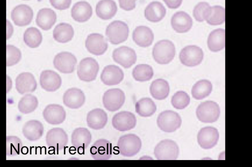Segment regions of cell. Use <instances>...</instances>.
<instances>
[{"label": "cell", "instance_id": "6da1fadb", "mask_svg": "<svg viewBox=\"0 0 252 167\" xmlns=\"http://www.w3.org/2000/svg\"><path fill=\"white\" fill-rule=\"evenodd\" d=\"M175 52V47L172 42L168 40H161L154 45L152 54L157 63L167 64L174 59Z\"/></svg>", "mask_w": 252, "mask_h": 167}, {"label": "cell", "instance_id": "7a4b0ae2", "mask_svg": "<svg viewBox=\"0 0 252 167\" xmlns=\"http://www.w3.org/2000/svg\"><path fill=\"white\" fill-rule=\"evenodd\" d=\"M141 145L139 137L133 134L121 136L117 143L120 153L125 157H131L136 155L140 151Z\"/></svg>", "mask_w": 252, "mask_h": 167}, {"label": "cell", "instance_id": "3957f363", "mask_svg": "<svg viewBox=\"0 0 252 167\" xmlns=\"http://www.w3.org/2000/svg\"><path fill=\"white\" fill-rule=\"evenodd\" d=\"M105 34L111 44L118 45L127 40L129 34L128 26L123 21H114L107 26Z\"/></svg>", "mask_w": 252, "mask_h": 167}, {"label": "cell", "instance_id": "277c9868", "mask_svg": "<svg viewBox=\"0 0 252 167\" xmlns=\"http://www.w3.org/2000/svg\"><path fill=\"white\" fill-rule=\"evenodd\" d=\"M198 119L204 123L216 121L220 115L219 105L215 102L208 100L201 103L196 110Z\"/></svg>", "mask_w": 252, "mask_h": 167}, {"label": "cell", "instance_id": "5b68a950", "mask_svg": "<svg viewBox=\"0 0 252 167\" xmlns=\"http://www.w3.org/2000/svg\"><path fill=\"white\" fill-rule=\"evenodd\" d=\"M157 121L160 129L165 132L171 133L180 128L182 119L177 112L165 110L159 114Z\"/></svg>", "mask_w": 252, "mask_h": 167}, {"label": "cell", "instance_id": "8992f818", "mask_svg": "<svg viewBox=\"0 0 252 167\" xmlns=\"http://www.w3.org/2000/svg\"><path fill=\"white\" fill-rule=\"evenodd\" d=\"M179 154L178 145L174 141L169 139L160 141L154 149V155L158 160H176Z\"/></svg>", "mask_w": 252, "mask_h": 167}, {"label": "cell", "instance_id": "52a82bcc", "mask_svg": "<svg viewBox=\"0 0 252 167\" xmlns=\"http://www.w3.org/2000/svg\"><path fill=\"white\" fill-rule=\"evenodd\" d=\"M99 71V65L92 57H86L81 60L77 68L79 78L84 81L90 82L95 79Z\"/></svg>", "mask_w": 252, "mask_h": 167}, {"label": "cell", "instance_id": "ba28073f", "mask_svg": "<svg viewBox=\"0 0 252 167\" xmlns=\"http://www.w3.org/2000/svg\"><path fill=\"white\" fill-rule=\"evenodd\" d=\"M203 57L202 49L195 45H189L184 47L181 49L179 54L181 63L187 67L198 65L203 60Z\"/></svg>", "mask_w": 252, "mask_h": 167}, {"label": "cell", "instance_id": "9c48e42d", "mask_svg": "<svg viewBox=\"0 0 252 167\" xmlns=\"http://www.w3.org/2000/svg\"><path fill=\"white\" fill-rule=\"evenodd\" d=\"M125 101V93L122 90L118 88L107 90L102 97L104 107L111 112H114L120 109Z\"/></svg>", "mask_w": 252, "mask_h": 167}, {"label": "cell", "instance_id": "30bf717a", "mask_svg": "<svg viewBox=\"0 0 252 167\" xmlns=\"http://www.w3.org/2000/svg\"><path fill=\"white\" fill-rule=\"evenodd\" d=\"M68 143V136L61 128H53L46 135V143L49 148L60 150L65 147Z\"/></svg>", "mask_w": 252, "mask_h": 167}, {"label": "cell", "instance_id": "8fae6325", "mask_svg": "<svg viewBox=\"0 0 252 167\" xmlns=\"http://www.w3.org/2000/svg\"><path fill=\"white\" fill-rule=\"evenodd\" d=\"M112 57L115 62L125 68L131 67L137 59L135 50L127 46H121L114 49Z\"/></svg>", "mask_w": 252, "mask_h": 167}, {"label": "cell", "instance_id": "7c38bea8", "mask_svg": "<svg viewBox=\"0 0 252 167\" xmlns=\"http://www.w3.org/2000/svg\"><path fill=\"white\" fill-rule=\"evenodd\" d=\"M77 63L75 56L70 52H61L54 57V67L63 73H70L74 72Z\"/></svg>", "mask_w": 252, "mask_h": 167}, {"label": "cell", "instance_id": "4fadbf2b", "mask_svg": "<svg viewBox=\"0 0 252 167\" xmlns=\"http://www.w3.org/2000/svg\"><path fill=\"white\" fill-rule=\"evenodd\" d=\"M197 138L201 147L208 149L217 144L219 139V133L216 128L207 126L199 130Z\"/></svg>", "mask_w": 252, "mask_h": 167}, {"label": "cell", "instance_id": "5bb4252c", "mask_svg": "<svg viewBox=\"0 0 252 167\" xmlns=\"http://www.w3.org/2000/svg\"><path fill=\"white\" fill-rule=\"evenodd\" d=\"M112 124L116 130L126 131L135 127L136 119L133 113L128 111H122L113 116Z\"/></svg>", "mask_w": 252, "mask_h": 167}, {"label": "cell", "instance_id": "9a60e30c", "mask_svg": "<svg viewBox=\"0 0 252 167\" xmlns=\"http://www.w3.org/2000/svg\"><path fill=\"white\" fill-rule=\"evenodd\" d=\"M85 45L88 51L95 55H102L108 48V44L104 37L97 33L88 36Z\"/></svg>", "mask_w": 252, "mask_h": 167}, {"label": "cell", "instance_id": "2e32d148", "mask_svg": "<svg viewBox=\"0 0 252 167\" xmlns=\"http://www.w3.org/2000/svg\"><path fill=\"white\" fill-rule=\"evenodd\" d=\"M43 116L48 123L53 125L59 124L65 120L66 113L61 105L52 104L48 105L44 108Z\"/></svg>", "mask_w": 252, "mask_h": 167}, {"label": "cell", "instance_id": "e0dca14e", "mask_svg": "<svg viewBox=\"0 0 252 167\" xmlns=\"http://www.w3.org/2000/svg\"><path fill=\"white\" fill-rule=\"evenodd\" d=\"M112 144L107 140L101 139L94 143L90 149L92 158L96 160H106L112 156Z\"/></svg>", "mask_w": 252, "mask_h": 167}, {"label": "cell", "instance_id": "ac0fdd59", "mask_svg": "<svg viewBox=\"0 0 252 167\" xmlns=\"http://www.w3.org/2000/svg\"><path fill=\"white\" fill-rule=\"evenodd\" d=\"M124 77V74L122 70L114 65L105 67L100 75L101 81L108 86L119 84L123 80Z\"/></svg>", "mask_w": 252, "mask_h": 167}, {"label": "cell", "instance_id": "d6986e66", "mask_svg": "<svg viewBox=\"0 0 252 167\" xmlns=\"http://www.w3.org/2000/svg\"><path fill=\"white\" fill-rule=\"evenodd\" d=\"M40 85L42 89L47 92H54L60 87L62 79L55 72L45 70L41 72L39 78Z\"/></svg>", "mask_w": 252, "mask_h": 167}, {"label": "cell", "instance_id": "ffe728a7", "mask_svg": "<svg viewBox=\"0 0 252 167\" xmlns=\"http://www.w3.org/2000/svg\"><path fill=\"white\" fill-rule=\"evenodd\" d=\"M15 87L21 95L34 92L37 87L36 80L30 72H24L19 74L15 79Z\"/></svg>", "mask_w": 252, "mask_h": 167}, {"label": "cell", "instance_id": "44dd1931", "mask_svg": "<svg viewBox=\"0 0 252 167\" xmlns=\"http://www.w3.org/2000/svg\"><path fill=\"white\" fill-rule=\"evenodd\" d=\"M11 17L15 24L18 26H25L29 24L33 17L32 8L26 4L17 5L12 10Z\"/></svg>", "mask_w": 252, "mask_h": 167}, {"label": "cell", "instance_id": "7402d4cb", "mask_svg": "<svg viewBox=\"0 0 252 167\" xmlns=\"http://www.w3.org/2000/svg\"><path fill=\"white\" fill-rule=\"evenodd\" d=\"M85 102V95L83 91L78 88H70L63 94V104L69 108L78 109L83 106Z\"/></svg>", "mask_w": 252, "mask_h": 167}, {"label": "cell", "instance_id": "603a6c76", "mask_svg": "<svg viewBox=\"0 0 252 167\" xmlns=\"http://www.w3.org/2000/svg\"><path fill=\"white\" fill-rule=\"evenodd\" d=\"M92 135L90 131L84 127H79L74 129L71 134V144L78 152H81L90 144Z\"/></svg>", "mask_w": 252, "mask_h": 167}, {"label": "cell", "instance_id": "cb8c5ba5", "mask_svg": "<svg viewBox=\"0 0 252 167\" xmlns=\"http://www.w3.org/2000/svg\"><path fill=\"white\" fill-rule=\"evenodd\" d=\"M173 29L178 33L189 31L192 26V20L186 12L180 11L174 13L171 19Z\"/></svg>", "mask_w": 252, "mask_h": 167}, {"label": "cell", "instance_id": "d4e9b609", "mask_svg": "<svg viewBox=\"0 0 252 167\" xmlns=\"http://www.w3.org/2000/svg\"><path fill=\"white\" fill-rule=\"evenodd\" d=\"M132 39L138 46L148 47L154 41V34L150 27L143 25L138 26L133 31Z\"/></svg>", "mask_w": 252, "mask_h": 167}, {"label": "cell", "instance_id": "484cf974", "mask_svg": "<svg viewBox=\"0 0 252 167\" xmlns=\"http://www.w3.org/2000/svg\"><path fill=\"white\" fill-rule=\"evenodd\" d=\"M88 126L94 130L102 129L106 124L108 117L106 113L100 108L90 111L87 116Z\"/></svg>", "mask_w": 252, "mask_h": 167}, {"label": "cell", "instance_id": "4316f807", "mask_svg": "<svg viewBox=\"0 0 252 167\" xmlns=\"http://www.w3.org/2000/svg\"><path fill=\"white\" fill-rule=\"evenodd\" d=\"M44 127L38 120L32 119L26 122L22 129L24 137L30 141H35L42 136Z\"/></svg>", "mask_w": 252, "mask_h": 167}, {"label": "cell", "instance_id": "83f0119b", "mask_svg": "<svg viewBox=\"0 0 252 167\" xmlns=\"http://www.w3.org/2000/svg\"><path fill=\"white\" fill-rule=\"evenodd\" d=\"M166 15V9L163 5L158 1L150 2L145 8L144 16L151 22L157 23L162 20Z\"/></svg>", "mask_w": 252, "mask_h": 167}, {"label": "cell", "instance_id": "f1b7e54d", "mask_svg": "<svg viewBox=\"0 0 252 167\" xmlns=\"http://www.w3.org/2000/svg\"><path fill=\"white\" fill-rule=\"evenodd\" d=\"M93 11L91 5L85 1L76 2L73 6L71 14L72 18L78 22L88 21L92 15Z\"/></svg>", "mask_w": 252, "mask_h": 167}, {"label": "cell", "instance_id": "f546056e", "mask_svg": "<svg viewBox=\"0 0 252 167\" xmlns=\"http://www.w3.org/2000/svg\"><path fill=\"white\" fill-rule=\"evenodd\" d=\"M95 11L99 18L104 20L110 19L117 13L116 3L113 0H100L96 5Z\"/></svg>", "mask_w": 252, "mask_h": 167}, {"label": "cell", "instance_id": "4dcf8cb0", "mask_svg": "<svg viewBox=\"0 0 252 167\" xmlns=\"http://www.w3.org/2000/svg\"><path fill=\"white\" fill-rule=\"evenodd\" d=\"M56 21L55 12L50 8H42L37 13L36 23L44 30L50 29Z\"/></svg>", "mask_w": 252, "mask_h": 167}, {"label": "cell", "instance_id": "1f68e13d", "mask_svg": "<svg viewBox=\"0 0 252 167\" xmlns=\"http://www.w3.org/2000/svg\"><path fill=\"white\" fill-rule=\"evenodd\" d=\"M209 49L213 52H218L225 47V30L218 28L213 30L209 35L207 39Z\"/></svg>", "mask_w": 252, "mask_h": 167}, {"label": "cell", "instance_id": "d6a6232c", "mask_svg": "<svg viewBox=\"0 0 252 167\" xmlns=\"http://www.w3.org/2000/svg\"><path fill=\"white\" fill-rule=\"evenodd\" d=\"M170 91L168 82L161 78L154 80L150 87L151 95L156 99L163 100L168 95Z\"/></svg>", "mask_w": 252, "mask_h": 167}, {"label": "cell", "instance_id": "836d02e7", "mask_svg": "<svg viewBox=\"0 0 252 167\" xmlns=\"http://www.w3.org/2000/svg\"><path fill=\"white\" fill-rule=\"evenodd\" d=\"M73 35L74 30L72 26L64 23L58 24L53 31L54 39L56 41L62 43L70 41Z\"/></svg>", "mask_w": 252, "mask_h": 167}, {"label": "cell", "instance_id": "e575fe53", "mask_svg": "<svg viewBox=\"0 0 252 167\" xmlns=\"http://www.w3.org/2000/svg\"><path fill=\"white\" fill-rule=\"evenodd\" d=\"M212 91V84L207 79L198 81L192 86L191 95L197 100L202 99L209 95Z\"/></svg>", "mask_w": 252, "mask_h": 167}, {"label": "cell", "instance_id": "d590c367", "mask_svg": "<svg viewBox=\"0 0 252 167\" xmlns=\"http://www.w3.org/2000/svg\"><path fill=\"white\" fill-rule=\"evenodd\" d=\"M157 106L154 101L148 97L142 98L135 104V111L140 116L148 117L156 111Z\"/></svg>", "mask_w": 252, "mask_h": 167}, {"label": "cell", "instance_id": "8d00e7d4", "mask_svg": "<svg viewBox=\"0 0 252 167\" xmlns=\"http://www.w3.org/2000/svg\"><path fill=\"white\" fill-rule=\"evenodd\" d=\"M38 101L36 96L31 94H26L18 104L19 111L24 114L34 111L37 107Z\"/></svg>", "mask_w": 252, "mask_h": 167}, {"label": "cell", "instance_id": "74e56055", "mask_svg": "<svg viewBox=\"0 0 252 167\" xmlns=\"http://www.w3.org/2000/svg\"><path fill=\"white\" fill-rule=\"evenodd\" d=\"M153 75L154 71L152 67L147 64L137 65L132 71L133 77L137 81H149L152 78Z\"/></svg>", "mask_w": 252, "mask_h": 167}, {"label": "cell", "instance_id": "f35d334b", "mask_svg": "<svg viewBox=\"0 0 252 167\" xmlns=\"http://www.w3.org/2000/svg\"><path fill=\"white\" fill-rule=\"evenodd\" d=\"M23 38L25 44L31 48L38 47L42 40L41 33L37 28L34 27H31L26 29Z\"/></svg>", "mask_w": 252, "mask_h": 167}, {"label": "cell", "instance_id": "ab89813d", "mask_svg": "<svg viewBox=\"0 0 252 167\" xmlns=\"http://www.w3.org/2000/svg\"><path fill=\"white\" fill-rule=\"evenodd\" d=\"M207 23L212 25H220L225 21V9L220 5L211 7L206 19Z\"/></svg>", "mask_w": 252, "mask_h": 167}, {"label": "cell", "instance_id": "60d3db41", "mask_svg": "<svg viewBox=\"0 0 252 167\" xmlns=\"http://www.w3.org/2000/svg\"><path fill=\"white\" fill-rule=\"evenodd\" d=\"M23 143L21 140L15 136H7L6 140V153L8 156H13L20 154Z\"/></svg>", "mask_w": 252, "mask_h": 167}, {"label": "cell", "instance_id": "b9f144b4", "mask_svg": "<svg viewBox=\"0 0 252 167\" xmlns=\"http://www.w3.org/2000/svg\"><path fill=\"white\" fill-rule=\"evenodd\" d=\"M190 102V97L184 91L175 93L171 98V104L174 108L179 110L185 108Z\"/></svg>", "mask_w": 252, "mask_h": 167}, {"label": "cell", "instance_id": "7bdbcfd3", "mask_svg": "<svg viewBox=\"0 0 252 167\" xmlns=\"http://www.w3.org/2000/svg\"><path fill=\"white\" fill-rule=\"evenodd\" d=\"M211 6L210 4L205 1L197 3L193 10V16L194 19L199 22H202L206 20Z\"/></svg>", "mask_w": 252, "mask_h": 167}, {"label": "cell", "instance_id": "ee69618b", "mask_svg": "<svg viewBox=\"0 0 252 167\" xmlns=\"http://www.w3.org/2000/svg\"><path fill=\"white\" fill-rule=\"evenodd\" d=\"M21 58L20 50L12 45L6 46V66L9 67L18 63Z\"/></svg>", "mask_w": 252, "mask_h": 167}, {"label": "cell", "instance_id": "f6af8a7d", "mask_svg": "<svg viewBox=\"0 0 252 167\" xmlns=\"http://www.w3.org/2000/svg\"><path fill=\"white\" fill-rule=\"evenodd\" d=\"M51 5L56 9L64 10L70 5L71 0H49Z\"/></svg>", "mask_w": 252, "mask_h": 167}, {"label": "cell", "instance_id": "bcb514c9", "mask_svg": "<svg viewBox=\"0 0 252 167\" xmlns=\"http://www.w3.org/2000/svg\"><path fill=\"white\" fill-rule=\"evenodd\" d=\"M137 0H119L120 7L126 10L130 11L134 9L136 6Z\"/></svg>", "mask_w": 252, "mask_h": 167}, {"label": "cell", "instance_id": "7dc6e473", "mask_svg": "<svg viewBox=\"0 0 252 167\" xmlns=\"http://www.w3.org/2000/svg\"><path fill=\"white\" fill-rule=\"evenodd\" d=\"M167 7L170 9H176L180 6L183 0H163Z\"/></svg>", "mask_w": 252, "mask_h": 167}, {"label": "cell", "instance_id": "c3c4849f", "mask_svg": "<svg viewBox=\"0 0 252 167\" xmlns=\"http://www.w3.org/2000/svg\"><path fill=\"white\" fill-rule=\"evenodd\" d=\"M6 39L7 40L11 36L13 31V26L8 20L6 21Z\"/></svg>", "mask_w": 252, "mask_h": 167}, {"label": "cell", "instance_id": "681fc988", "mask_svg": "<svg viewBox=\"0 0 252 167\" xmlns=\"http://www.w3.org/2000/svg\"><path fill=\"white\" fill-rule=\"evenodd\" d=\"M7 91H8L9 90L10 88H11V80H10V78L7 76Z\"/></svg>", "mask_w": 252, "mask_h": 167}, {"label": "cell", "instance_id": "f907efd6", "mask_svg": "<svg viewBox=\"0 0 252 167\" xmlns=\"http://www.w3.org/2000/svg\"></svg>", "mask_w": 252, "mask_h": 167}]
</instances>
